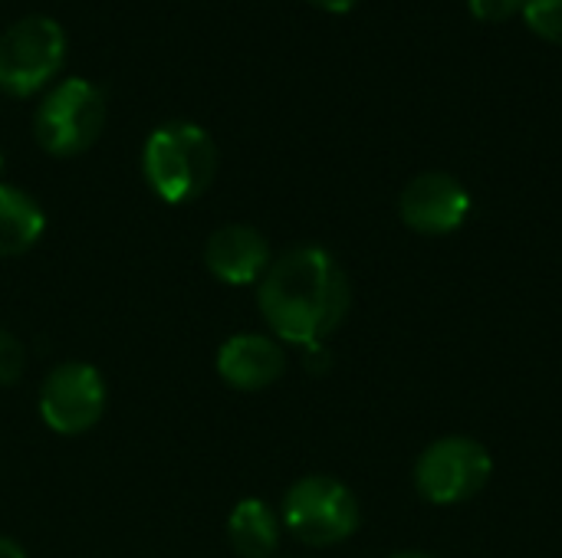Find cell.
<instances>
[{"mask_svg":"<svg viewBox=\"0 0 562 558\" xmlns=\"http://www.w3.org/2000/svg\"><path fill=\"white\" fill-rule=\"evenodd\" d=\"M23 368H26V349H23V342L13 332L0 329V385L20 382Z\"/></svg>","mask_w":562,"mask_h":558,"instance_id":"cell-14","label":"cell"},{"mask_svg":"<svg viewBox=\"0 0 562 558\" xmlns=\"http://www.w3.org/2000/svg\"><path fill=\"white\" fill-rule=\"evenodd\" d=\"M494 477L491 451L464 434L431 441L415 460V490L425 503L458 506L474 500Z\"/></svg>","mask_w":562,"mask_h":558,"instance_id":"cell-5","label":"cell"},{"mask_svg":"<svg viewBox=\"0 0 562 558\" xmlns=\"http://www.w3.org/2000/svg\"><path fill=\"white\" fill-rule=\"evenodd\" d=\"M359 500L356 493L326 474H310L296 480L283 497L280 523L310 549H329L346 543L359 529Z\"/></svg>","mask_w":562,"mask_h":558,"instance_id":"cell-3","label":"cell"},{"mask_svg":"<svg viewBox=\"0 0 562 558\" xmlns=\"http://www.w3.org/2000/svg\"><path fill=\"white\" fill-rule=\"evenodd\" d=\"M0 164H3V158H0Z\"/></svg>","mask_w":562,"mask_h":558,"instance_id":"cell-19","label":"cell"},{"mask_svg":"<svg viewBox=\"0 0 562 558\" xmlns=\"http://www.w3.org/2000/svg\"><path fill=\"white\" fill-rule=\"evenodd\" d=\"M0 558H26V553H23V546H20V543H13V539L0 536Z\"/></svg>","mask_w":562,"mask_h":558,"instance_id":"cell-17","label":"cell"},{"mask_svg":"<svg viewBox=\"0 0 562 558\" xmlns=\"http://www.w3.org/2000/svg\"><path fill=\"white\" fill-rule=\"evenodd\" d=\"M204 263L207 270L227 283V286H250L260 283L263 273L270 270V243L267 237L250 227V224H227L207 237L204 247Z\"/></svg>","mask_w":562,"mask_h":558,"instance_id":"cell-9","label":"cell"},{"mask_svg":"<svg viewBox=\"0 0 562 558\" xmlns=\"http://www.w3.org/2000/svg\"><path fill=\"white\" fill-rule=\"evenodd\" d=\"M105 382L86 362L56 365L40 385V418L56 434H86L105 414Z\"/></svg>","mask_w":562,"mask_h":558,"instance_id":"cell-7","label":"cell"},{"mask_svg":"<svg viewBox=\"0 0 562 558\" xmlns=\"http://www.w3.org/2000/svg\"><path fill=\"white\" fill-rule=\"evenodd\" d=\"M46 230L43 207L20 187L0 181V257L26 253Z\"/></svg>","mask_w":562,"mask_h":558,"instance_id":"cell-12","label":"cell"},{"mask_svg":"<svg viewBox=\"0 0 562 558\" xmlns=\"http://www.w3.org/2000/svg\"><path fill=\"white\" fill-rule=\"evenodd\" d=\"M105 128V95L89 79H63L53 86L36 115L33 135L46 155L72 158L95 145Z\"/></svg>","mask_w":562,"mask_h":558,"instance_id":"cell-4","label":"cell"},{"mask_svg":"<svg viewBox=\"0 0 562 558\" xmlns=\"http://www.w3.org/2000/svg\"><path fill=\"white\" fill-rule=\"evenodd\" d=\"M280 516L263 500H240L227 516V539L240 558H273L280 549Z\"/></svg>","mask_w":562,"mask_h":558,"instance_id":"cell-11","label":"cell"},{"mask_svg":"<svg viewBox=\"0 0 562 558\" xmlns=\"http://www.w3.org/2000/svg\"><path fill=\"white\" fill-rule=\"evenodd\" d=\"M217 372L221 378L237 391H263L286 372V352L277 339L240 332L231 335L217 352Z\"/></svg>","mask_w":562,"mask_h":558,"instance_id":"cell-10","label":"cell"},{"mask_svg":"<svg viewBox=\"0 0 562 558\" xmlns=\"http://www.w3.org/2000/svg\"><path fill=\"white\" fill-rule=\"evenodd\" d=\"M257 306L280 342L313 349L346 322L352 286L329 250L293 247L263 273Z\"/></svg>","mask_w":562,"mask_h":558,"instance_id":"cell-1","label":"cell"},{"mask_svg":"<svg viewBox=\"0 0 562 558\" xmlns=\"http://www.w3.org/2000/svg\"><path fill=\"white\" fill-rule=\"evenodd\" d=\"M402 224L422 237H448L464 227L471 214L468 187L448 171H422L398 197Z\"/></svg>","mask_w":562,"mask_h":558,"instance_id":"cell-8","label":"cell"},{"mask_svg":"<svg viewBox=\"0 0 562 558\" xmlns=\"http://www.w3.org/2000/svg\"><path fill=\"white\" fill-rule=\"evenodd\" d=\"M142 171L161 201L188 204L211 187L217 171V145L194 122H168L148 135Z\"/></svg>","mask_w":562,"mask_h":558,"instance_id":"cell-2","label":"cell"},{"mask_svg":"<svg viewBox=\"0 0 562 558\" xmlns=\"http://www.w3.org/2000/svg\"><path fill=\"white\" fill-rule=\"evenodd\" d=\"M468 7L484 23H507L524 10V0H468Z\"/></svg>","mask_w":562,"mask_h":558,"instance_id":"cell-15","label":"cell"},{"mask_svg":"<svg viewBox=\"0 0 562 558\" xmlns=\"http://www.w3.org/2000/svg\"><path fill=\"white\" fill-rule=\"evenodd\" d=\"M66 59V33L49 16H23L0 36V89L10 95L40 92Z\"/></svg>","mask_w":562,"mask_h":558,"instance_id":"cell-6","label":"cell"},{"mask_svg":"<svg viewBox=\"0 0 562 558\" xmlns=\"http://www.w3.org/2000/svg\"><path fill=\"white\" fill-rule=\"evenodd\" d=\"M392 558H435V556H425V553H395Z\"/></svg>","mask_w":562,"mask_h":558,"instance_id":"cell-18","label":"cell"},{"mask_svg":"<svg viewBox=\"0 0 562 558\" xmlns=\"http://www.w3.org/2000/svg\"><path fill=\"white\" fill-rule=\"evenodd\" d=\"M310 3H316L319 10H329V13H346L356 7V0H310Z\"/></svg>","mask_w":562,"mask_h":558,"instance_id":"cell-16","label":"cell"},{"mask_svg":"<svg viewBox=\"0 0 562 558\" xmlns=\"http://www.w3.org/2000/svg\"><path fill=\"white\" fill-rule=\"evenodd\" d=\"M520 13L540 39L562 46V0H524Z\"/></svg>","mask_w":562,"mask_h":558,"instance_id":"cell-13","label":"cell"}]
</instances>
